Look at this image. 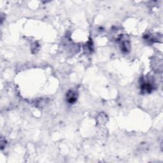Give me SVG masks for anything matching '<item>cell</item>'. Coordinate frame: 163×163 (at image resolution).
Instances as JSON below:
<instances>
[{
  "mask_svg": "<svg viewBox=\"0 0 163 163\" xmlns=\"http://www.w3.org/2000/svg\"><path fill=\"white\" fill-rule=\"evenodd\" d=\"M67 97V100L69 103H74L76 101L77 99V94L75 92V91H69L66 95Z\"/></svg>",
  "mask_w": 163,
  "mask_h": 163,
  "instance_id": "cell-1",
  "label": "cell"
},
{
  "mask_svg": "<svg viewBox=\"0 0 163 163\" xmlns=\"http://www.w3.org/2000/svg\"><path fill=\"white\" fill-rule=\"evenodd\" d=\"M121 41V46L122 51L124 52L129 51V48H130V44H129V40H128L127 39L122 38Z\"/></svg>",
  "mask_w": 163,
  "mask_h": 163,
  "instance_id": "cell-2",
  "label": "cell"
}]
</instances>
